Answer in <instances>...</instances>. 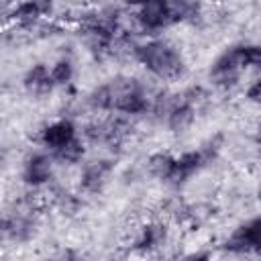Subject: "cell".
I'll return each instance as SVG.
<instances>
[{
  "label": "cell",
  "mask_w": 261,
  "mask_h": 261,
  "mask_svg": "<svg viewBox=\"0 0 261 261\" xmlns=\"http://www.w3.org/2000/svg\"><path fill=\"white\" fill-rule=\"evenodd\" d=\"M39 230V218L29 200L14 202L12 210L2 216V234L10 243H29Z\"/></svg>",
  "instance_id": "cell-3"
},
{
  "label": "cell",
  "mask_w": 261,
  "mask_h": 261,
  "mask_svg": "<svg viewBox=\"0 0 261 261\" xmlns=\"http://www.w3.org/2000/svg\"><path fill=\"white\" fill-rule=\"evenodd\" d=\"M22 88L31 96H37V98L51 94L55 90V86H53V80H51L49 65H45V63H33L24 71V75H22Z\"/></svg>",
  "instance_id": "cell-12"
},
{
  "label": "cell",
  "mask_w": 261,
  "mask_h": 261,
  "mask_svg": "<svg viewBox=\"0 0 261 261\" xmlns=\"http://www.w3.org/2000/svg\"><path fill=\"white\" fill-rule=\"evenodd\" d=\"M114 171V161L106 159V157H98V159H90L82 165L80 171V192L94 196L100 194L106 184L110 181V175Z\"/></svg>",
  "instance_id": "cell-9"
},
{
  "label": "cell",
  "mask_w": 261,
  "mask_h": 261,
  "mask_svg": "<svg viewBox=\"0 0 261 261\" xmlns=\"http://www.w3.org/2000/svg\"><path fill=\"white\" fill-rule=\"evenodd\" d=\"M55 6L49 2H41V0H33V2H18L10 6V14L8 18L12 20L14 27L18 29H39L51 14H53Z\"/></svg>",
  "instance_id": "cell-10"
},
{
  "label": "cell",
  "mask_w": 261,
  "mask_h": 261,
  "mask_svg": "<svg viewBox=\"0 0 261 261\" xmlns=\"http://www.w3.org/2000/svg\"><path fill=\"white\" fill-rule=\"evenodd\" d=\"M133 57L153 77L161 82L179 80L186 71V57L173 43L165 39H147L135 45Z\"/></svg>",
  "instance_id": "cell-1"
},
{
  "label": "cell",
  "mask_w": 261,
  "mask_h": 261,
  "mask_svg": "<svg viewBox=\"0 0 261 261\" xmlns=\"http://www.w3.org/2000/svg\"><path fill=\"white\" fill-rule=\"evenodd\" d=\"M133 20L141 33L147 35H157L163 29H169L175 24L171 16V6L169 2L163 0H153V2H143L130 10Z\"/></svg>",
  "instance_id": "cell-6"
},
{
  "label": "cell",
  "mask_w": 261,
  "mask_h": 261,
  "mask_svg": "<svg viewBox=\"0 0 261 261\" xmlns=\"http://www.w3.org/2000/svg\"><path fill=\"white\" fill-rule=\"evenodd\" d=\"M169 241V228L161 220H147L143 222L130 239V249L137 255H153L161 251Z\"/></svg>",
  "instance_id": "cell-7"
},
{
  "label": "cell",
  "mask_w": 261,
  "mask_h": 261,
  "mask_svg": "<svg viewBox=\"0 0 261 261\" xmlns=\"http://www.w3.org/2000/svg\"><path fill=\"white\" fill-rule=\"evenodd\" d=\"M257 200L261 202V184H259V188H257Z\"/></svg>",
  "instance_id": "cell-19"
},
{
  "label": "cell",
  "mask_w": 261,
  "mask_h": 261,
  "mask_svg": "<svg viewBox=\"0 0 261 261\" xmlns=\"http://www.w3.org/2000/svg\"><path fill=\"white\" fill-rule=\"evenodd\" d=\"M173 159L175 155L171 153H165V151H157V153H151L149 159H147V171L157 177V179H167L169 171H171V165H173Z\"/></svg>",
  "instance_id": "cell-15"
},
{
  "label": "cell",
  "mask_w": 261,
  "mask_h": 261,
  "mask_svg": "<svg viewBox=\"0 0 261 261\" xmlns=\"http://www.w3.org/2000/svg\"><path fill=\"white\" fill-rule=\"evenodd\" d=\"M255 141L261 145V120L257 122V126H255Z\"/></svg>",
  "instance_id": "cell-18"
},
{
  "label": "cell",
  "mask_w": 261,
  "mask_h": 261,
  "mask_svg": "<svg viewBox=\"0 0 261 261\" xmlns=\"http://www.w3.org/2000/svg\"><path fill=\"white\" fill-rule=\"evenodd\" d=\"M245 98L251 102V104H257L261 106V77H257L255 82H251L245 90Z\"/></svg>",
  "instance_id": "cell-17"
},
{
  "label": "cell",
  "mask_w": 261,
  "mask_h": 261,
  "mask_svg": "<svg viewBox=\"0 0 261 261\" xmlns=\"http://www.w3.org/2000/svg\"><path fill=\"white\" fill-rule=\"evenodd\" d=\"M75 137H80V135H77V128H75L73 120L63 116V118H55V120L47 122L45 126H41L39 135H37V143H39L41 149L55 155L67 143H71Z\"/></svg>",
  "instance_id": "cell-8"
},
{
  "label": "cell",
  "mask_w": 261,
  "mask_h": 261,
  "mask_svg": "<svg viewBox=\"0 0 261 261\" xmlns=\"http://www.w3.org/2000/svg\"><path fill=\"white\" fill-rule=\"evenodd\" d=\"M247 69H261V45L257 43H237L226 47L210 63L208 77L216 88L230 90Z\"/></svg>",
  "instance_id": "cell-2"
},
{
  "label": "cell",
  "mask_w": 261,
  "mask_h": 261,
  "mask_svg": "<svg viewBox=\"0 0 261 261\" xmlns=\"http://www.w3.org/2000/svg\"><path fill=\"white\" fill-rule=\"evenodd\" d=\"M173 261H212V255H210V251H206V249H196V251L181 253V255L175 257Z\"/></svg>",
  "instance_id": "cell-16"
},
{
  "label": "cell",
  "mask_w": 261,
  "mask_h": 261,
  "mask_svg": "<svg viewBox=\"0 0 261 261\" xmlns=\"http://www.w3.org/2000/svg\"><path fill=\"white\" fill-rule=\"evenodd\" d=\"M222 249L230 255H259L261 253V214L234 226L222 241Z\"/></svg>",
  "instance_id": "cell-5"
},
{
  "label": "cell",
  "mask_w": 261,
  "mask_h": 261,
  "mask_svg": "<svg viewBox=\"0 0 261 261\" xmlns=\"http://www.w3.org/2000/svg\"><path fill=\"white\" fill-rule=\"evenodd\" d=\"M49 69H51V80H53V86L55 88L69 86L73 82V77H75V63H73L71 57H65V55L59 57V59H55L49 65Z\"/></svg>",
  "instance_id": "cell-13"
},
{
  "label": "cell",
  "mask_w": 261,
  "mask_h": 261,
  "mask_svg": "<svg viewBox=\"0 0 261 261\" xmlns=\"http://www.w3.org/2000/svg\"><path fill=\"white\" fill-rule=\"evenodd\" d=\"M86 141H84V137H75L71 143H67L61 151H57L55 155H53V159L57 161V163H61V165H75V163H80V161H84V157H86Z\"/></svg>",
  "instance_id": "cell-14"
},
{
  "label": "cell",
  "mask_w": 261,
  "mask_h": 261,
  "mask_svg": "<svg viewBox=\"0 0 261 261\" xmlns=\"http://www.w3.org/2000/svg\"><path fill=\"white\" fill-rule=\"evenodd\" d=\"M208 161L204 159L202 151L200 149H192V151H184L181 155H177L173 159V165H171V171L167 175V184L169 186H184L186 181H190L202 167H206Z\"/></svg>",
  "instance_id": "cell-11"
},
{
  "label": "cell",
  "mask_w": 261,
  "mask_h": 261,
  "mask_svg": "<svg viewBox=\"0 0 261 261\" xmlns=\"http://www.w3.org/2000/svg\"><path fill=\"white\" fill-rule=\"evenodd\" d=\"M55 165L57 161L53 159L51 153L45 149H33L24 155L22 165H20V179L27 188L31 190H41L49 186L55 179Z\"/></svg>",
  "instance_id": "cell-4"
}]
</instances>
